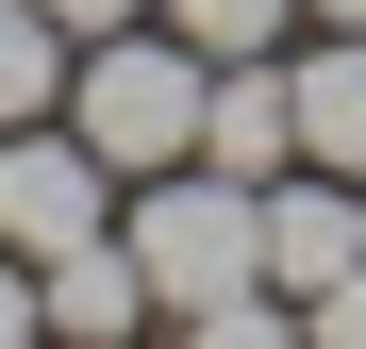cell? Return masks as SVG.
<instances>
[{
  "label": "cell",
  "instance_id": "cell-1",
  "mask_svg": "<svg viewBox=\"0 0 366 349\" xmlns=\"http://www.w3.org/2000/svg\"><path fill=\"white\" fill-rule=\"evenodd\" d=\"M117 233H134V266H150V316H167V333H217V349L300 333V300L267 283V183H233V166H150Z\"/></svg>",
  "mask_w": 366,
  "mask_h": 349
},
{
  "label": "cell",
  "instance_id": "cell-2",
  "mask_svg": "<svg viewBox=\"0 0 366 349\" xmlns=\"http://www.w3.org/2000/svg\"><path fill=\"white\" fill-rule=\"evenodd\" d=\"M200 84H217L200 50L134 17V34H100L84 67H67V133L117 166V183H150V166H200Z\"/></svg>",
  "mask_w": 366,
  "mask_h": 349
},
{
  "label": "cell",
  "instance_id": "cell-3",
  "mask_svg": "<svg viewBox=\"0 0 366 349\" xmlns=\"http://www.w3.org/2000/svg\"><path fill=\"white\" fill-rule=\"evenodd\" d=\"M84 233H117V166L67 116H17V133H0V250L50 266V250H84Z\"/></svg>",
  "mask_w": 366,
  "mask_h": 349
},
{
  "label": "cell",
  "instance_id": "cell-4",
  "mask_svg": "<svg viewBox=\"0 0 366 349\" xmlns=\"http://www.w3.org/2000/svg\"><path fill=\"white\" fill-rule=\"evenodd\" d=\"M200 166H233V183H283L300 166V67L283 50H233L200 84Z\"/></svg>",
  "mask_w": 366,
  "mask_h": 349
},
{
  "label": "cell",
  "instance_id": "cell-5",
  "mask_svg": "<svg viewBox=\"0 0 366 349\" xmlns=\"http://www.w3.org/2000/svg\"><path fill=\"white\" fill-rule=\"evenodd\" d=\"M350 266H366V183L350 166H283L267 183V283L317 300V283H350Z\"/></svg>",
  "mask_w": 366,
  "mask_h": 349
},
{
  "label": "cell",
  "instance_id": "cell-6",
  "mask_svg": "<svg viewBox=\"0 0 366 349\" xmlns=\"http://www.w3.org/2000/svg\"><path fill=\"white\" fill-rule=\"evenodd\" d=\"M134 316H150L134 233H84V250H50V266H34V333H134Z\"/></svg>",
  "mask_w": 366,
  "mask_h": 349
},
{
  "label": "cell",
  "instance_id": "cell-7",
  "mask_svg": "<svg viewBox=\"0 0 366 349\" xmlns=\"http://www.w3.org/2000/svg\"><path fill=\"white\" fill-rule=\"evenodd\" d=\"M300 166H350V183H366V34H317V50H300Z\"/></svg>",
  "mask_w": 366,
  "mask_h": 349
},
{
  "label": "cell",
  "instance_id": "cell-8",
  "mask_svg": "<svg viewBox=\"0 0 366 349\" xmlns=\"http://www.w3.org/2000/svg\"><path fill=\"white\" fill-rule=\"evenodd\" d=\"M67 67H84V34L50 0H0V133L17 116H67Z\"/></svg>",
  "mask_w": 366,
  "mask_h": 349
},
{
  "label": "cell",
  "instance_id": "cell-9",
  "mask_svg": "<svg viewBox=\"0 0 366 349\" xmlns=\"http://www.w3.org/2000/svg\"><path fill=\"white\" fill-rule=\"evenodd\" d=\"M167 34L200 50V67H233V50H283L300 34V0H167Z\"/></svg>",
  "mask_w": 366,
  "mask_h": 349
},
{
  "label": "cell",
  "instance_id": "cell-10",
  "mask_svg": "<svg viewBox=\"0 0 366 349\" xmlns=\"http://www.w3.org/2000/svg\"><path fill=\"white\" fill-rule=\"evenodd\" d=\"M300 333H333V349H366V266H350V283H317V300H300Z\"/></svg>",
  "mask_w": 366,
  "mask_h": 349
},
{
  "label": "cell",
  "instance_id": "cell-11",
  "mask_svg": "<svg viewBox=\"0 0 366 349\" xmlns=\"http://www.w3.org/2000/svg\"><path fill=\"white\" fill-rule=\"evenodd\" d=\"M50 17H67V34L100 50V34H134V17H150V0H50Z\"/></svg>",
  "mask_w": 366,
  "mask_h": 349
},
{
  "label": "cell",
  "instance_id": "cell-12",
  "mask_svg": "<svg viewBox=\"0 0 366 349\" xmlns=\"http://www.w3.org/2000/svg\"><path fill=\"white\" fill-rule=\"evenodd\" d=\"M17 333H34V266L0 250V349H17Z\"/></svg>",
  "mask_w": 366,
  "mask_h": 349
},
{
  "label": "cell",
  "instance_id": "cell-13",
  "mask_svg": "<svg viewBox=\"0 0 366 349\" xmlns=\"http://www.w3.org/2000/svg\"><path fill=\"white\" fill-rule=\"evenodd\" d=\"M300 17H317V34H366V0H300Z\"/></svg>",
  "mask_w": 366,
  "mask_h": 349
}]
</instances>
